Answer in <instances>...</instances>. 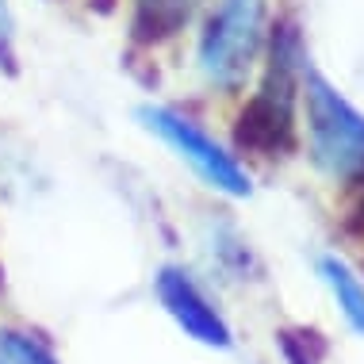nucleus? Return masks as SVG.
Segmentation results:
<instances>
[{"label":"nucleus","mask_w":364,"mask_h":364,"mask_svg":"<svg viewBox=\"0 0 364 364\" xmlns=\"http://www.w3.org/2000/svg\"><path fill=\"white\" fill-rule=\"evenodd\" d=\"M269 58L253 96L234 123V146L242 154L284 157L295 142V100L303 81V46L291 23H277L269 35Z\"/></svg>","instance_id":"nucleus-1"},{"label":"nucleus","mask_w":364,"mask_h":364,"mask_svg":"<svg viewBox=\"0 0 364 364\" xmlns=\"http://www.w3.org/2000/svg\"><path fill=\"white\" fill-rule=\"evenodd\" d=\"M269 0H219L196 43V65L219 92H238L269 43Z\"/></svg>","instance_id":"nucleus-2"},{"label":"nucleus","mask_w":364,"mask_h":364,"mask_svg":"<svg viewBox=\"0 0 364 364\" xmlns=\"http://www.w3.org/2000/svg\"><path fill=\"white\" fill-rule=\"evenodd\" d=\"M299 96H303V107H307L311 161L326 176H338V181L360 176L364 173V115L311 65H303Z\"/></svg>","instance_id":"nucleus-3"},{"label":"nucleus","mask_w":364,"mask_h":364,"mask_svg":"<svg viewBox=\"0 0 364 364\" xmlns=\"http://www.w3.org/2000/svg\"><path fill=\"white\" fill-rule=\"evenodd\" d=\"M139 123L150 134H157L184 165H192L196 176H200L208 188L223 192V196H234V200H242V196L253 192V181L238 165V157L226 150V146L215 142L196 119L173 112V107H161V104H142Z\"/></svg>","instance_id":"nucleus-4"},{"label":"nucleus","mask_w":364,"mask_h":364,"mask_svg":"<svg viewBox=\"0 0 364 364\" xmlns=\"http://www.w3.org/2000/svg\"><path fill=\"white\" fill-rule=\"evenodd\" d=\"M154 291L161 299L165 314L188 333L192 341L208 349H230L234 346V333L226 326V318L219 314V307L208 299V291L192 280V272H184L181 264H165L157 269L154 277Z\"/></svg>","instance_id":"nucleus-5"},{"label":"nucleus","mask_w":364,"mask_h":364,"mask_svg":"<svg viewBox=\"0 0 364 364\" xmlns=\"http://www.w3.org/2000/svg\"><path fill=\"white\" fill-rule=\"evenodd\" d=\"M200 0H131V38L146 50L173 43L192 23Z\"/></svg>","instance_id":"nucleus-6"},{"label":"nucleus","mask_w":364,"mask_h":364,"mask_svg":"<svg viewBox=\"0 0 364 364\" xmlns=\"http://www.w3.org/2000/svg\"><path fill=\"white\" fill-rule=\"evenodd\" d=\"M318 277L326 280V288L333 291V299H338L346 322L364 338V280L349 269V261L338 257V253L318 257Z\"/></svg>","instance_id":"nucleus-7"},{"label":"nucleus","mask_w":364,"mask_h":364,"mask_svg":"<svg viewBox=\"0 0 364 364\" xmlns=\"http://www.w3.org/2000/svg\"><path fill=\"white\" fill-rule=\"evenodd\" d=\"M0 364H62L38 333L0 326Z\"/></svg>","instance_id":"nucleus-8"},{"label":"nucleus","mask_w":364,"mask_h":364,"mask_svg":"<svg viewBox=\"0 0 364 364\" xmlns=\"http://www.w3.org/2000/svg\"><path fill=\"white\" fill-rule=\"evenodd\" d=\"M314 338H318V333H311V330H284L280 349H284V357H288V364H318V357L311 353Z\"/></svg>","instance_id":"nucleus-9"},{"label":"nucleus","mask_w":364,"mask_h":364,"mask_svg":"<svg viewBox=\"0 0 364 364\" xmlns=\"http://www.w3.org/2000/svg\"><path fill=\"white\" fill-rule=\"evenodd\" d=\"M0 70L16 73V19L8 0H0Z\"/></svg>","instance_id":"nucleus-10"},{"label":"nucleus","mask_w":364,"mask_h":364,"mask_svg":"<svg viewBox=\"0 0 364 364\" xmlns=\"http://www.w3.org/2000/svg\"><path fill=\"white\" fill-rule=\"evenodd\" d=\"M353 215H357V219H353V226H357V230H364V196H360V203H357V211H353Z\"/></svg>","instance_id":"nucleus-11"},{"label":"nucleus","mask_w":364,"mask_h":364,"mask_svg":"<svg viewBox=\"0 0 364 364\" xmlns=\"http://www.w3.org/2000/svg\"><path fill=\"white\" fill-rule=\"evenodd\" d=\"M0 284H4V272H0Z\"/></svg>","instance_id":"nucleus-12"}]
</instances>
